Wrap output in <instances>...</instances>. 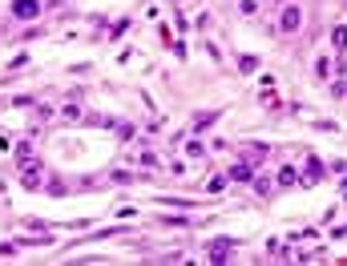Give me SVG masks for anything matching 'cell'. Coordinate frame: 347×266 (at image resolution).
<instances>
[{
  "label": "cell",
  "mask_w": 347,
  "mask_h": 266,
  "mask_svg": "<svg viewBox=\"0 0 347 266\" xmlns=\"http://www.w3.org/2000/svg\"><path fill=\"white\" fill-rule=\"evenodd\" d=\"M295 178H299V173H295V169H291V165H283V169H279V182H283V186H291V182H295Z\"/></svg>",
  "instance_id": "cell-5"
},
{
  "label": "cell",
  "mask_w": 347,
  "mask_h": 266,
  "mask_svg": "<svg viewBox=\"0 0 347 266\" xmlns=\"http://www.w3.org/2000/svg\"><path fill=\"white\" fill-rule=\"evenodd\" d=\"M279 24H283V33H295V28L303 24V8H299V4H287V8H283V20H279Z\"/></svg>",
  "instance_id": "cell-1"
},
{
  "label": "cell",
  "mask_w": 347,
  "mask_h": 266,
  "mask_svg": "<svg viewBox=\"0 0 347 266\" xmlns=\"http://www.w3.org/2000/svg\"><path fill=\"white\" fill-rule=\"evenodd\" d=\"M315 178H319V161L311 158V161H307V182H315Z\"/></svg>",
  "instance_id": "cell-7"
},
{
  "label": "cell",
  "mask_w": 347,
  "mask_h": 266,
  "mask_svg": "<svg viewBox=\"0 0 347 266\" xmlns=\"http://www.w3.org/2000/svg\"><path fill=\"white\" fill-rule=\"evenodd\" d=\"M331 45H335V53H343L347 49V28H335L331 33Z\"/></svg>",
  "instance_id": "cell-4"
},
{
  "label": "cell",
  "mask_w": 347,
  "mask_h": 266,
  "mask_svg": "<svg viewBox=\"0 0 347 266\" xmlns=\"http://www.w3.org/2000/svg\"><path fill=\"white\" fill-rule=\"evenodd\" d=\"M238 65H242V73H254V69H258V61H254V56H242Z\"/></svg>",
  "instance_id": "cell-6"
},
{
  "label": "cell",
  "mask_w": 347,
  "mask_h": 266,
  "mask_svg": "<svg viewBox=\"0 0 347 266\" xmlns=\"http://www.w3.org/2000/svg\"><path fill=\"white\" fill-rule=\"evenodd\" d=\"M41 12V4L37 0H12V16H20V20H33Z\"/></svg>",
  "instance_id": "cell-2"
},
{
  "label": "cell",
  "mask_w": 347,
  "mask_h": 266,
  "mask_svg": "<svg viewBox=\"0 0 347 266\" xmlns=\"http://www.w3.org/2000/svg\"><path fill=\"white\" fill-rule=\"evenodd\" d=\"M230 178H234V182H250V178H254V165H250V161H234Z\"/></svg>",
  "instance_id": "cell-3"
}]
</instances>
